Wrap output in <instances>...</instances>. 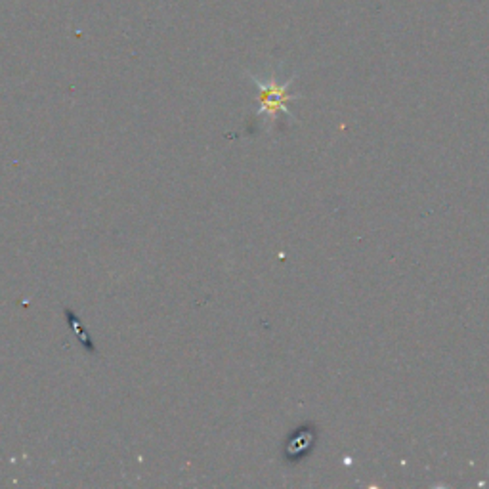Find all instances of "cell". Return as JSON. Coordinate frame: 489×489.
<instances>
[{"instance_id":"6da1fadb","label":"cell","mask_w":489,"mask_h":489,"mask_svg":"<svg viewBox=\"0 0 489 489\" xmlns=\"http://www.w3.org/2000/svg\"><path fill=\"white\" fill-rule=\"evenodd\" d=\"M250 80L255 82V85L258 87V100H260V109L257 111V115H268L272 122L277 121L279 115H291V109H289V102L297 100V96H292L289 92L291 89V82L292 79L285 80V82H279L275 79H268V80H260L258 77L250 75Z\"/></svg>"}]
</instances>
